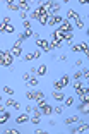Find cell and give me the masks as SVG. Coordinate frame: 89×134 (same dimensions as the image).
<instances>
[{
    "instance_id": "74e56055",
    "label": "cell",
    "mask_w": 89,
    "mask_h": 134,
    "mask_svg": "<svg viewBox=\"0 0 89 134\" xmlns=\"http://www.w3.org/2000/svg\"><path fill=\"white\" fill-rule=\"evenodd\" d=\"M79 88H82V84H81V83H79V81H75V83H74V90L77 91V90H79Z\"/></svg>"
},
{
    "instance_id": "5b68a950",
    "label": "cell",
    "mask_w": 89,
    "mask_h": 134,
    "mask_svg": "<svg viewBox=\"0 0 89 134\" xmlns=\"http://www.w3.org/2000/svg\"><path fill=\"white\" fill-rule=\"evenodd\" d=\"M86 131H89V124L87 122H81L72 129V132L75 134V132H86Z\"/></svg>"
},
{
    "instance_id": "4316f807",
    "label": "cell",
    "mask_w": 89,
    "mask_h": 134,
    "mask_svg": "<svg viewBox=\"0 0 89 134\" xmlns=\"http://www.w3.org/2000/svg\"><path fill=\"white\" fill-rule=\"evenodd\" d=\"M72 103H74V98H72V96L65 98V107H72Z\"/></svg>"
},
{
    "instance_id": "603a6c76",
    "label": "cell",
    "mask_w": 89,
    "mask_h": 134,
    "mask_svg": "<svg viewBox=\"0 0 89 134\" xmlns=\"http://www.w3.org/2000/svg\"><path fill=\"white\" fill-rule=\"evenodd\" d=\"M81 48H82V52H84V55L89 59V47H87L86 43H81Z\"/></svg>"
},
{
    "instance_id": "d6986e66",
    "label": "cell",
    "mask_w": 89,
    "mask_h": 134,
    "mask_svg": "<svg viewBox=\"0 0 89 134\" xmlns=\"http://www.w3.org/2000/svg\"><path fill=\"white\" fill-rule=\"evenodd\" d=\"M38 21L43 24V26H46L48 21H50V16H48V14H45V16H39V19H38Z\"/></svg>"
},
{
    "instance_id": "ffe728a7",
    "label": "cell",
    "mask_w": 89,
    "mask_h": 134,
    "mask_svg": "<svg viewBox=\"0 0 89 134\" xmlns=\"http://www.w3.org/2000/svg\"><path fill=\"white\" fill-rule=\"evenodd\" d=\"M19 4H21V10H22V12L29 10V2H26V0H21Z\"/></svg>"
},
{
    "instance_id": "484cf974",
    "label": "cell",
    "mask_w": 89,
    "mask_h": 134,
    "mask_svg": "<svg viewBox=\"0 0 89 134\" xmlns=\"http://www.w3.org/2000/svg\"><path fill=\"white\" fill-rule=\"evenodd\" d=\"M4 93H5V95H14V90H12V88H9V86H5L4 88Z\"/></svg>"
},
{
    "instance_id": "ba28073f",
    "label": "cell",
    "mask_w": 89,
    "mask_h": 134,
    "mask_svg": "<svg viewBox=\"0 0 89 134\" xmlns=\"http://www.w3.org/2000/svg\"><path fill=\"white\" fill-rule=\"evenodd\" d=\"M51 95H53V98L57 100V102H65V95L62 93V90H55Z\"/></svg>"
},
{
    "instance_id": "44dd1931",
    "label": "cell",
    "mask_w": 89,
    "mask_h": 134,
    "mask_svg": "<svg viewBox=\"0 0 89 134\" xmlns=\"http://www.w3.org/2000/svg\"><path fill=\"white\" fill-rule=\"evenodd\" d=\"M50 47H51V50H55V48H60V47H62V41L51 40V41H50Z\"/></svg>"
},
{
    "instance_id": "1f68e13d",
    "label": "cell",
    "mask_w": 89,
    "mask_h": 134,
    "mask_svg": "<svg viewBox=\"0 0 89 134\" xmlns=\"http://www.w3.org/2000/svg\"><path fill=\"white\" fill-rule=\"evenodd\" d=\"M22 26H24V29H31V23H29V21H24Z\"/></svg>"
},
{
    "instance_id": "7a4b0ae2",
    "label": "cell",
    "mask_w": 89,
    "mask_h": 134,
    "mask_svg": "<svg viewBox=\"0 0 89 134\" xmlns=\"http://www.w3.org/2000/svg\"><path fill=\"white\" fill-rule=\"evenodd\" d=\"M12 53V57H21V53H22V40H19L17 38V41H16V45L12 47V50H9Z\"/></svg>"
},
{
    "instance_id": "60d3db41",
    "label": "cell",
    "mask_w": 89,
    "mask_h": 134,
    "mask_svg": "<svg viewBox=\"0 0 89 134\" xmlns=\"http://www.w3.org/2000/svg\"><path fill=\"white\" fill-rule=\"evenodd\" d=\"M2 24H10V19H9V17H4V23Z\"/></svg>"
},
{
    "instance_id": "277c9868",
    "label": "cell",
    "mask_w": 89,
    "mask_h": 134,
    "mask_svg": "<svg viewBox=\"0 0 89 134\" xmlns=\"http://www.w3.org/2000/svg\"><path fill=\"white\" fill-rule=\"evenodd\" d=\"M36 45H38L39 48H41L45 53H48V52H51V47H50V43H48L46 40H36Z\"/></svg>"
},
{
    "instance_id": "4dcf8cb0",
    "label": "cell",
    "mask_w": 89,
    "mask_h": 134,
    "mask_svg": "<svg viewBox=\"0 0 89 134\" xmlns=\"http://www.w3.org/2000/svg\"><path fill=\"white\" fill-rule=\"evenodd\" d=\"M62 112H63V107H62V105L55 107V114H62Z\"/></svg>"
},
{
    "instance_id": "cb8c5ba5",
    "label": "cell",
    "mask_w": 89,
    "mask_h": 134,
    "mask_svg": "<svg viewBox=\"0 0 89 134\" xmlns=\"http://www.w3.org/2000/svg\"><path fill=\"white\" fill-rule=\"evenodd\" d=\"M33 35H34V33H33L31 29H26V31H24V35H22V36H24V38H33Z\"/></svg>"
},
{
    "instance_id": "30bf717a",
    "label": "cell",
    "mask_w": 89,
    "mask_h": 134,
    "mask_svg": "<svg viewBox=\"0 0 89 134\" xmlns=\"http://www.w3.org/2000/svg\"><path fill=\"white\" fill-rule=\"evenodd\" d=\"M7 7L10 9V10L21 12V4H19V2H7Z\"/></svg>"
},
{
    "instance_id": "d6a6232c",
    "label": "cell",
    "mask_w": 89,
    "mask_h": 134,
    "mask_svg": "<svg viewBox=\"0 0 89 134\" xmlns=\"http://www.w3.org/2000/svg\"><path fill=\"white\" fill-rule=\"evenodd\" d=\"M75 24H77V28H79V29H82V28H84V23H82L81 19H77V21H75Z\"/></svg>"
},
{
    "instance_id": "f35d334b",
    "label": "cell",
    "mask_w": 89,
    "mask_h": 134,
    "mask_svg": "<svg viewBox=\"0 0 89 134\" xmlns=\"http://www.w3.org/2000/svg\"><path fill=\"white\" fill-rule=\"evenodd\" d=\"M7 132H9V134H19V131H17V129H9Z\"/></svg>"
},
{
    "instance_id": "b9f144b4",
    "label": "cell",
    "mask_w": 89,
    "mask_h": 134,
    "mask_svg": "<svg viewBox=\"0 0 89 134\" xmlns=\"http://www.w3.org/2000/svg\"><path fill=\"white\" fill-rule=\"evenodd\" d=\"M87 36H89V31H87Z\"/></svg>"
},
{
    "instance_id": "9c48e42d",
    "label": "cell",
    "mask_w": 89,
    "mask_h": 134,
    "mask_svg": "<svg viewBox=\"0 0 89 134\" xmlns=\"http://www.w3.org/2000/svg\"><path fill=\"white\" fill-rule=\"evenodd\" d=\"M60 31H63V33H69V31H72V24L69 23V21H63L62 24H60Z\"/></svg>"
},
{
    "instance_id": "7402d4cb",
    "label": "cell",
    "mask_w": 89,
    "mask_h": 134,
    "mask_svg": "<svg viewBox=\"0 0 89 134\" xmlns=\"http://www.w3.org/2000/svg\"><path fill=\"white\" fill-rule=\"evenodd\" d=\"M39 100H45V93L43 91H36L34 93V102H39Z\"/></svg>"
},
{
    "instance_id": "52a82bcc",
    "label": "cell",
    "mask_w": 89,
    "mask_h": 134,
    "mask_svg": "<svg viewBox=\"0 0 89 134\" xmlns=\"http://www.w3.org/2000/svg\"><path fill=\"white\" fill-rule=\"evenodd\" d=\"M62 23H63V19L60 16H53V17H50V21H48V26H60Z\"/></svg>"
},
{
    "instance_id": "ab89813d",
    "label": "cell",
    "mask_w": 89,
    "mask_h": 134,
    "mask_svg": "<svg viewBox=\"0 0 89 134\" xmlns=\"http://www.w3.org/2000/svg\"><path fill=\"white\" fill-rule=\"evenodd\" d=\"M19 17H21V19H24V21H26V12H22V10H21V12H19Z\"/></svg>"
},
{
    "instance_id": "d4e9b609",
    "label": "cell",
    "mask_w": 89,
    "mask_h": 134,
    "mask_svg": "<svg viewBox=\"0 0 89 134\" xmlns=\"http://www.w3.org/2000/svg\"><path fill=\"white\" fill-rule=\"evenodd\" d=\"M70 48H72V52H75V53H77V52H82V48H81V43H79V45H72Z\"/></svg>"
},
{
    "instance_id": "4fadbf2b",
    "label": "cell",
    "mask_w": 89,
    "mask_h": 134,
    "mask_svg": "<svg viewBox=\"0 0 89 134\" xmlns=\"http://www.w3.org/2000/svg\"><path fill=\"white\" fill-rule=\"evenodd\" d=\"M77 122H81L77 115H72V117H67L65 119V124H67V126H72V124H77Z\"/></svg>"
},
{
    "instance_id": "f546056e",
    "label": "cell",
    "mask_w": 89,
    "mask_h": 134,
    "mask_svg": "<svg viewBox=\"0 0 89 134\" xmlns=\"http://www.w3.org/2000/svg\"><path fill=\"white\" fill-rule=\"evenodd\" d=\"M26 98L27 100H34V93H33V91H27V93H26Z\"/></svg>"
},
{
    "instance_id": "7c38bea8",
    "label": "cell",
    "mask_w": 89,
    "mask_h": 134,
    "mask_svg": "<svg viewBox=\"0 0 89 134\" xmlns=\"http://www.w3.org/2000/svg\"><path fill=\"white\" fill-rule=\"evenodd\" d=\"M79 110H81V114H89V100H86V102L81 103Z\"/></svg>"
},
{
    "instance_id": "9a60e30c",
    "label": "cell",
    "mask_w": 89,
    "mask_h": 134,
    "mask_svg": "<svg viewBox=\"0 0 89 134\" xmlns=\"http://www.w3.org/2000/svg\"><path fill=\"white\" fill-rule=\"evenodd\" d=\"M9 117H10V115H9V112L2 110V112H0V124H5L9 120Z\"/></svg>"
},
{
    "instance_id": "f1b7e54d",
    "label": "cell",
    "mask_w": 89,
    "mask_h": 134,
    "mask_svg": "<svg viewBox=\"0 0 89 134\" xmlns=\"http://www.w3.org/2000/svg\"><path fill=\"white\" fill-rule=\"evenodd\" d=\"M29 17H31V19H39V14H38V10L31 12V14H29Z\"/></svg>"
},
{
    "instance_id": "83f0119b",
    "label": "cell",
    "mask_w": 89,
    "mask_h": 134,
    "mask_svg": "<svg viewBox=\"0 0 89 134\" xmlns=\"http://www.w3.org/2000/svg\"><path fill=\"white\" fill-rule=\"evenodd\" d=\"M34 59V53H27V55H24V60L26 62H29V60H33Z\"/></svg>"
},
{
    "instance_id": "8992f818",
    "label": "cell",
    "mask_w": 89,
    "mask_h": 134,
    "mask_svg": "<svg viewBox=\"0 0 89 134\" xmlns=\"http://www.w3.org/2000/svg\"><path fill=\"white\" fill-rule=\"evenodd\" d=\"M39 110H41V115H51L55 112V108H53V107H50L48 103H45V105L39 107Z\"/></svg>"
},
{
    "instance_id": "8fae6325",
    "label": "cell",
    "mask_w": 89,
    "mask_h": 134,
    "mask_svg": "<svg viewBox=\"0 0 89 134\" xmlns=\"http://www.w3.org/2000/svg\"><path fill=\"white\" fill-rule=\"evenodd\" d=\"M53 40H57V41H62V40H65V33L60 31V29H57V31L53 33Z\"/></svg>"
},
{
    "instance_id": "e575fe53",
    "label": "cell",
    "mask_w": 89,
    "mask_h": 134,
    "mask_svg": "<svg viewBox=\"0 0 89 134\" xmlns=\"http://www.w3.org/2000/svg\"><path fill=\"white\" fill-rule=\"evenodd\" d=\"M82 77L89 79V69H84V71H82Z\"/></svg>"
},
{
    "instance_id": "d590c367",
    "label": "cell",
    "mask_w": 89,
    "mask_h": 134,
    "mask_svg": "<svg viewBox=\"0 0 89 134\" xmlns=\"http://www.w3.org/2000/svg\"><path fill=\"white\" fill-rule=\"evenodd\" d=\"M33 112H34V108H33L31 105H27L26 107V114H33Z\"/></svg>"
},
{
    "instance_id": "ac0fdd59",
    "label": "cell",
    "mask_w": 89,
    "mask_h": 134,
    "mask_svg": "<svg viewBox=\"0 0 89 134\" xmlns=\"http://www.w3.org/2000/svg\"><path fill=\"white\" fill-rule=\"evenodd\" d=\"M67 16H69V19H75V21H77V19H81V17H79V14H77L75 10H74V9H70Z\"/></svg>"
},
{
    "instance_id": "2e32d148",
    "label": "cell",
    "mask_w": 89,
    "mask_h": 134,
    "mask_svg": "<svg viewBox=\"0 0 89 134\" xmlns=\"http://www.w3.org/2000/svg\"><path fill=\"white\" fill-rule=\"evenodd\" d=\"M4 105H7V107H14V108H21V103L14 102V100H12V98H7V102H5Z\"/></svg>"
},
{
    "instance_id": "836d02e7",
    "label": "cell",
    "mask_w": 89,
    "mask_h": 134,
    "mask_svg": "<svg viewBox=\"0 0 89 134\" xmlns=\"http://www.w3.org/2000/svg\"><path fill=\"white\" fill-rule=\"evenodd\" d=\"M33 53H34V59H39V57H41V53H43V52H41V50H34V52H33Z\"/></svg>"
},
{
    "instance_id": "3957f363",
    "label": "cell",
    "mask_w": 89,
    "mask_h": 134,
    "mask_svg": "<svg viewBox=\"0 0 89 134\" xmlns=\"http://www.w3.org/2000/svg\"><path fill=\"white\" fill-rule=\"evenodd\" d=\"M69 79H70L69 76H62V77L58 79V81H55V84H53L55 90H62V88H65L67 84H69Z\"/></svg>"
},
{
    "instance_id": "5bb4252c",
    "label": "cell",
    "mask_w": 89,
    "mask_h": 134,
    "mask_svg": "<svg viewBox=\"0 0 89 134\" xmlns=\"http://www.w3.org/2000/svg\"><path fill=\"white\" fill-rule=\"evenodd\" d=\"M27 120H31V119H29V115H27V114H21L19 117L16 119V122H17V124H22V122H27Z\"/></svg>"
},
{
    "instance_id": "e0dca14e",
    "label": "cell",
    "mask_w": 89,
    "mask_h": 134,
    "mask_svg": "<svg viewBox=\"0 0 89 134\" xmlns=\"http://www.w3.org/2000/svg\"><path fill=\"white\" fill-rule=\"evenodd\" d=\"M36 74L38 76H45L46 74V65H38L36 67Z\"/></svg>"
},
{
    "instance_id": "8d00e7d4",
    "label": "cell",
    "mask_w": 89,
    "mask_h": 134,
    "mask_svg": "<svg viewBox=\"0 0 89 134\" xmlns=\"http://www.w3.org/2000/svg\"><path fill=\"white\" fill-rule=\"evenodd\" d=\"M82 77V72H74V79L77 81V79H81Z\"/></svg>"
},
{
    "instance_id": "6da1fadb",
    "label": "cell",
    "mask_w": 89,
    "mask_h": 134,
    "mask_svg": "<svg viewBox=\"0 0 89 134\" xmlns=\"http://www.w3.org/2000/svg\"><path fill=\"white\" fill-rule=\"evenodd\" d=\"M2 65L4 67H10L12 65V60H14V57H12V53L10 52H7V50H2Z\"/></svg>"
}]
</instances>
